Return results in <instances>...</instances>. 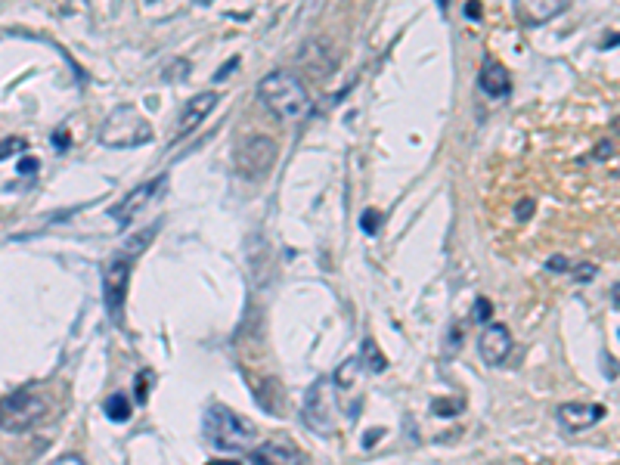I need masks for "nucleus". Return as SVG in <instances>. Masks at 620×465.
<instances>
[{
  "mask_svg": "<svg viewBox=\"0 0 620 465\" xmlns=\"http://www.w3.org/2000/svg\"><path fill=\"white\" fill-rule=\"evenodd\" d=\"M530 214H533V198H521L518 208H515V217H518V221H528Z\"/></svg>",
  "mask_w": 620,
  "mask_h": 465,
  "instance_id": "21",
  "label": "nucleus"
},
{
  "mask_svg": "<svg viewBox=\"0 0 620 465\" xmlns=\"http://www.w3.org/2000/svg\"><path fill=\"white\" fill-rule=\"evenodd\" d=\"M546 267H549V270H558V273H562V270H568V261H564V257H552V261L546 264Z\"/></svg>",
  "mask_w": 620,
  "mask_h": 465,
  "instance_id": "28",
  "label": "nucleus"
},
{
  "mask_svg": "<svg viewBox=\"0 0 620 465\" xmlns=\"http://www.w3.org/2000/svg\"><path fill=\"white\" fill-rule=\"evenodd\" d=\"M211 465H239V462H230V459H217V462H211Z\"/></svg>",
  "mask_w": 620,
  "mask_h": 465,
  "instance_id": "31",
  "label": "nucleus"
},
{
  "mask_svg": "<svg viewBox=\"0 0 620 465\" xmlns=\"http://www.w3.org/2000/svg\"><path fill=\"white\" fill-rule=\"evenodd\" d=\"M602 416H605V407H598V403H564V407H558V425L564 431H571V434L586 431Z\"/></svg>",
  "mask_w": 620,
  "mask_h": 465,
  "instance_id": "13",
  "label": "nucleus"
},
{
  "mask_svg": "<svg viewBox=\"0 0 620 465\" xmlns=\"http://www.w3.org/2000/svg\"><path fill=\"white\" fill-rule=\"evenodd\" d=\"M617 44H620V35H617V37H605V41H602V50H608V46H617Z\"/></svg>",
  "mask_w": 620,
  "mask_h": 465,
  "instance_id": "30",
  "label": "nucleus"
},
{
  "mask_svg": "<svg viewBox=\"0 0 620 465\" xmlns=\"http://www.w3.org/2000/svg\"><path fill=\"white\" fill-rule=\"evenodd\" d=\"M465 16L478 22V19H481V3H478V0H469V3H465Z\"/></svg>",
  "mask_w": 620,
  "mask_h": 465,
  "instance_id": "24",
  "label": "nucleus"
},
{
  "mask_svg": "<svg viewBox=\"0 0 620 465\" xmlns=\"http://www.w3.org/2000/svg\"><path fill=\"white\" fill-rule=\"evenodd\" d=\"M360 363H366L369 372H382L385 369V357H382V350H378V344L372 341V338H366V341H363V357H360Z\"/></svg>",
  "mask_w": 620,
  "mask_h": 465,
  "instance_id": "16",
  "label": "nucleus"
},
{
  "mask_svg": "<svg viewBox=\"0 0 620 465\" xmlns=\"http://www.w3.org/2000/svg\"><path fill=\"white\" fill-rule=\"evenodd\" d=\"M233 69H239V56H233V59H230V62H226V65H224V69H217L215 81H224V78H226V75H230V71H233Z\"/></svg>",
  "mask_w": 620,
  "mask_h": 465,
  "instance_id": "23",
  "label": "nucleus"
},
{
  "mask_svg": "<svg viewBox=\"0 0 620 465\" xmlns=\"http://www.w3.org/2000/svg\"><path fill=\"white\" fill-rule=\"evenodd\" d=\"M378 223H382V214L378 211H363V217H360V227H363L366 232H376L378 230Z\"/></svg>",
  "mask_w": 620,
  "mask_h": 465,
  "instance_id": "18",
  "label": "nucleus"
},
{
  "mask_svg": "<svg viewBox=\"0 0 620 465\" xmlns=\"http://www.w3.org/2000/svg\"><path fill=\"white\" fill-rule=\"evenodd\" d=\"M217 93L215 90H202V93H196L192 99H186V105H183V112H180V121H177V130H174V140H183V137H190L192 130L199 128V124L205 121V118L211 115V109L217 105Z\"/></svg>",
  "mask_w": 620,
  "mask_h": 465,
  "instance_id": "9",
  "label": "nucleus"
},
{
  "mask_svg": "<svg viewBox=\"0 0 620 465\" xmlns=\"http://www.w3.org/2000/svg\"><path fill=\"white\" fill-rule=\"evenodd\" d=\"M478 350H481L484 363H490V366H499V363H505V357L512 354V332L505 329L503 323L484 326L481 338H478Z\"/></svg>",
  "mask_w": 620,
  "mask_h": 465,
  "instance_id": "12",
  "label": "nucleus"
},
{
  "mask_svg": "<svg viewBox=\"0 0 620 465\" xmlns=\"http://www.w3.org/2000/svg\"><path fill=\"white\" fill-rule=\"evenodd\" d=\"M276 155L279 146L267 134H249L236 146V171L242 177H249V180H261L276 164Z\"/></svg>",
  "mask_w": 620,
  "mask_h": 465,
  "instance_id": "5",
  "label": "nucleus"
},
{
  "mask_svg": "<svg viewBox=\"0 0 620 465\" xmlns=\"http://www.w3.org/2000/svg\"><path fill=\"white\" fill-rule=\"evenodd\" d=\"M258 96H261V103L276 118H283V121H298V118L308 115L313 105L304 78L289 69L267 71L261 78V84H258Z\"/></svg>",
  "mask_w": 620,
  "mask_h": 465,
  "instance_id": "1",
  "label": "nucleus"
},
{
  "mask_svg": "<svg viewBox=\"0 0 620 465\" xmlns=\"http://www.w3.org/2000/svg\"><path fill=\"white\" fill-rule=\"evenodd\" d=\"M53 146H56V149H65V146H69V137H65V130H56V137H53Z\"/></svg>",
  "mask_w": 620,
  "mask_h": 465,
  "instance_id": "29",
  "label": "nucleus"
},
{
  "mask_svg": "<svg viewBox=\"0 0 620 465\" xmlns=\"http://www.w3.org/2000/svg\"><path fill=\"white\" fill-rule=\"evenodd\" d=\"M140 3H143V6H152V3H156V0H140Z\"/></svg>",
  "mask_w": 620,
  "mask_h": 465,
  "instance_id": "33",
  "label": "nucleus"
},
{
  "mask_svg": "<svg viewBox=\"0 0 620 465\" xmlns=\"http://www.w3.org/2000/svg\"><path fill=\"white\" fill-rule=\"evenodd\" d=\"M131 270H133V255L131 251H118L112 257V264L106 267V310L115 323H122V310H124V298H128V285H131Z\"/></svg>",
  "mask_w": 620,
  "mask_h": 465,
  "instance_id": "8",
  "label": "nucleus"
},
{
  "mask_svg": "<svg viewBox=\"0 0 620 465\" xmlns=\"http://www.w3.org/2000/svg\"><path fill=\"white\" fill-rule=\"evenodd\" d=\"M146 378H149V372H143V375H140V388H137V400L140 403L146 400V388H149V382H146Z\"/></svg>",
  "mask_w": 620,
  "mask_h": 465,
  "instance_id": "26",
  "label": "nucleus"
},
{
  "mask_svg": "<svg viewBox=\"0 0 620 465\" xmlns=\"http://www.w3.org/2000/svg\"><path fill=\"white\" fill-rule=\"evenodd\" d=\"M592 276H596V264H580V267H577L580 282H586V279H592Z\"/></svg>",
  "mask_w": 620,
  "mask_h": 465,
  "instance_id": "22",
  "label": "nucleus"
},
{
  "mask_svg": "<svg viewBox=\"0 0 620 465\" xmlns=\"http://www.w3.org/2000/svg\"><path fill=\"white\" fill-rule=\"evenodd\" d=\"M251 465H304V456L289 441H264L249 450Z\"/></svg>",
  "mask_w": 620,
  "mask_h": 465,
  "instance_id": "11",
  "label": "nucleus"
},
{
  "mask_svg": "<svg viewBox=\"0 0 620 465\" xmlns=\"http://www.w3.org/2000/svg\"><path fill=\"white\" fill-rule=\"evenodd\" d=\"M475 320L478 323L490 320V301H487V298H478V304H475Z\"/></svg>",
  "mask_w": 620,
  "mask_h": 465,
  "instance_id": "20",
  "label": "nucleus"
},
{
  "mask_svg": "<svg viewBox=\"0 0 620 465\" xmlns=\"http://www.w3.org/2000/svg\"><path fill=\"white\" fill-rule=\"evenodd\" d=\"M19 149H25V140H22V137H10V140H3V143H0V158L12 155V152H19Z\"/></svg>",
  "mask_w": 620,
  "mask_h": 465,
  "instance_id": "19",
  "label": "nucleus"
},
{
  "mask_svg": "<svg viewBox=\"0 0 620 465\" xmlns=\"http://www.w3.org/2000/svg\"><path fill=\"white\" fill-rule=\"evenodd\" d=\"M47 413V403L35 391H12V394L0 397V428L3 431H28L37 425Z\"/></svg>",
  "mask_w": 620,
  "mask_h": 465,
  "instance_id": "4",
  "label": "nucleus"
},
{
  "mask_svg": "<svg viewBox=\"0 0 620 465\" xmlns=\"http://www.w3.org/2000/svg\"><path fill=\"white\" fill-rule=\"evenodd\" d=\"M478 84H481V90L487 93L490 99H503V96H509V90H512V75L499 59H487V62L481 65Z\"/></svg>",
  "mask_w": 620,
  "mask_h": 465,
  "instance_id": "14",
  "label": "nucleus"
},
{
  "mask_svg": "<svg viewBox=\"0 0 620 465\" xmlns=\"http://www.w3.org/2000/svg\"><path fill=\"white\" fill-rule=\"evenodd\" d=\"M304 422L323 437H329L332 431H335V384H332L329 378H319V382L308 391V400H304Z\"/></svg>",
  "mask_w": 620,
  "mask_h": 465,
  "instance_id": "6",
  "label": "nucleus"
},
{
  "mask_svg": "<svg viewBox=\"0 0 620 465\" xmlns=\"http://www.w3.org/2000/svg\"><path fill=\"white\" fill-rule=\"evenodd\" d=\"M165 189H168V174H162V177H152V180L140 183L137 189H131L128 196H124L122 202L115 205V208H109L112 221H115L122 230H128L131 223L137 221V214H143V211L149 208V205L156 202L158 196H165Z\"/></svg>",
  "mask_w": 620,
  "mask_h": 465,
  "instance_id": "7",
  "label": "nucleus"
},
{
  "mask_svg": "<svg viewBox=\"0 0 620 465\" xmlns=\"http://www.w3.org/2000/svg\"><path fill=\"white\" fill-rule=\"evenodd\" d=\"M19 171H22V174H31V171H37V158H25V162H19Z\"/></svg>",
  "mask_w": 620,
  "mask_h": 465,
  "instance_id": "27",
  "label": "nucleus"
},
{
  "mask_svg": "<svg viewBox=\"0 0 620 465\" xmlns=\"http://www.w3.org/2000/svg\"><path fill=\"white\" fill-rule=\"evenodd\" d=\"M50 465H87L81 459V456H59V459H53Z\"/></svg>",
  "mask_w": 620,
  "mask_h": 465,
  "instance_id": "25",
  "label": "nucleus"
},
{
  "mask_svg": "<svg viewBox=\"0 0 620 465\" xmlns=\"http://www.w3.org/2000/svg\"><path fill=\"white\" fill-rule=\"evenodd\" d=\"M614 301H617V307H620V285H614Z\"/></svg>",
  "mask_w": 620,
  "mask_h": 465,
  "instance_id": "32",
  "label": "nucleus"
},
{
  "mask_svg": "<svg viewBox=\"0 0 620 465\" xmlns=\"http://www.w3.org/2000/svg\"><path fill=\"white\" fill-rule=\"evenodd\" d=\"M512 6H515V16L521 19V25L537 28V25H546L555 16H562L571 6V0H512Z\"/></svg>",
  "mask_w": 620,
  "mask_h": 465,
  "instance_id": "10",
  "label": "nucleus"
},
{
  "mask_svg": "<svg viewBox=\"0 0 620 465\" xmlns=\"http://www.w3.org/2000/svg\"><path fill=\"white\" fill-rule=\"evenodd\" d=\"M202 431L211 441V447L224 450V453H242V450H251V443H255V425L245 416L221 407V403L205 409Z\"/></svg>",
  "mask_w": 620,
  "mask_h": 465,
  "instance_id": "2",
  "label": "nucleus"
},
{
  "mask_svg": "<svg viewBox=\"0 0 620 465\" xmlns=\"http://www.w3.org/2000/svg\"><path fill=\"white\" fill-rule=\"evenodd\" d=\"M152 137H156L152 124L133 105H122L99 124V143L106 149H137V146L152 143Z\"/></svg>",
  "mask_w": 620,
  "mask_h": 465,
  "instance_id": "3",
  "label": "nucleus"
},
{
  "mask_svg": "<svg viewBox=\"0 0 620 465\" xmlns=\"http://www.w3.org/2000/svg\"><path fill=\"white\" fill-rule=\"evenodd\" d=\"M106 416H109L112 422H128L131 418V400L124 394H112L109 400H106Z\"/></svg>",
  "mask_w": 620,
  "mask_h": 465,
  "instance_id": "15",
  "label": "nucleus"
},
{
  "mask_svg": "<svg viewBox=\"0 0 620 465\" xmlns=\"http://www.w3.org/2000/svg\"><path fill=\"white\" fill-rule=\"evenodd\" d=\"M360 366H363V363H360V357H351L348 363H342V366H338V372H335V382H338V388H351V384L357 382V372H360Z\"/></svg>",
  "mask_w": 620,
  "mask_h": 465,
  "instance_id": "17",
  "label": "nucleus"
}]
</instances>
